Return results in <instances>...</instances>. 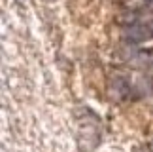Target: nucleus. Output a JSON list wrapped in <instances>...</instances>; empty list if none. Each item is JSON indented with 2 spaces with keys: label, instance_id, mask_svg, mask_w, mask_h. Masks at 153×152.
Wrapping results in <instances>:
<instances>
[{
  "label": "nucleus",
  "instance_id": "obj_3",
  "mask_svg": "<svg viewBox=\"0 0 153 152\" xmlns=\"http://www.w3.org/2000/svg\"><path fill=\"white\" fill-rule=\"evenodd\" d=\"M117 21L119 23H131V27H132L134 21H136V15H134V11H127V14H121Z\"/></svg>",
  "mask_w": 153,
  "mask_h": 152
},
{
  "label": "nucleus",
  "instance_id": "obj_1",
  "mask_svg": "<svg viewBox=\"0 0 153 152\" xmlns=\"http://www.w3.org/2000/svg\"><path fill=\"white\" fill-rule=\"evenodd\" d=\"M151 36H153V29L149 25H132V27L127 29V34H125V38L132 44L149 40Z\"/></svg>",
  "mask_w": 153,
  "mask_h": 152
},
{
  "label": "nucleus",
  "instance_id": "obj_4",
  "mask_svg": "<svg viewBox=\"0 0 153 152\" xmlns=\"http://www.w3.org/2000/svg\"><path fill=\"white\" fill-rule=\"evenodd\" d=\"M148 4H153V0H148Z\"/></svg>",
  "mask_w": 153,
  "mask_h": 152
},
{
  "label": "nucleus",
  "instance_id": "obj_2",
  "mask_svg": "<svg viewBox=\"0 0 153 152\" xmlns=\"http://www.w3.org/2000/svg\"><path fill=\"white\" fill-rule=\"evenodd\" d=\"M111 97H115V99H123L127 95L128 91H131V86L127 84V80L125 78H121V76H117V78L111 82Z\"/></svg>",
  "mask_w": 153,
  "mask_h": 152
}]
</instances>
